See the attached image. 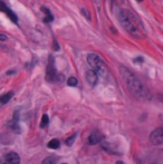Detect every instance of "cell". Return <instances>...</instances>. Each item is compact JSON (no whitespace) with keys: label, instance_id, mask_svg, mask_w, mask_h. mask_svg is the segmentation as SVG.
I'll list each match as a JSON object with an SVG mask.
<instances>
[{"label":"cell","instance_id":"cell-3","mask_svg":"<svg viewBox=\"0 0 163 164\" xmlns=\"http://www.w3.org/2000/svg\"><path fill=\"white\" fill-rule=\"evenodd\" d=\"M87 63H88V65L92 67L95 73L97 74V76L98 75H102V74L105 72V65H104L103 60L101 58L100 56L95 53H92V54H89L87 56Z\"/></svg>","mask_w":163,"mask_h":164},{"label":"cell","instance_id":"cell-8","mask_svg":"<svg viewBox=\"0 0 163 164\" xmlns=\"http://www.w3.org/2000/svg\"><path fill=\"white\" fill-rule=\"evenodd\" d=\"M86 80H87V83H88L92 87H94L95 85L97 84V80H98V76H97V74L94 72V70L89 69L86 72Z\"/></svg>","mask_w":163,"mask_h":164},{"label":"cell","instance_id":"cell-18","mask_svg":"<svg viewBox=\"0 0 163 164\" xmlns=\"http://www.w3.org/2000/svg\"><path fill=\"white\" fill-rule=\"evenodd\" d=\"M82 14H84V16H85V18L87 19V20H91V17H89V14H88V11L86 10V9H82L81 10Z\"/></svg>","mask_w":163,"mask_h":164},{"label":"cell","instance_id":"cell-4","mask_svg":"<svg viewBox=\"0 0 163 164\" xmlns=\"http://www.w3.org/2000/svg\"><path fill=\"white\" fill-rule=\"evenodd\" d=\"M56 68H55V63H54V57L49 56V60L47 64V68H46V80L47 82H55L56 79Z\"/></svg>","mask_w":163,"mask_h":164},{"label":"cell","instance_id":"cell-21","mask_svg":"<svg viewBox=\"0 0 163 164\" xmlns=\"http://www.w3.org/2000/svg\"><path fill=\"white\" fill-rule=\"evenodd\" d=\"M136 1H139V2H142V1H143V0H136Z\"/></svg>","mask_w":163,"mask_h":164},{"label":"cell","instance_id":"cell-15","mask_svg":"<svg viewBox=\"0 0 163 164\" xmlns=\"http://www.w3.org/2000/svg\"><path fill=\"white\" fill-rule=\"evenodd\" d=\"M9 125H10V128L12 130V131H15L16 133H20V127H19L18 125V122H15V121H11L10 123H9Z\"/></svg>","mask_w":163,"mask_h":164},{"label":"cell","instance_id":"cell-17","mask_svg":"<svg viewBox=\"0 0 163 164\" xmlns=\"http://www.w3.org/2000/svg\"><path fill=\"white\" fill-rule=\"evenodd\" d=\"M75 139H76V135H75V134H74V135H71V136H69L68 139L65 140V143H66V144H67V145H68V146H71L72 144L74 143Z\"/></svg>","mask_w":163,"mask_h":164},{"label":"cell","instance_id":"cell-6","mask_svg":"<svg viewBox=\"0 0 163 164\" xmlns=\"http://www.w3.org/2000/svg\"><path fill=\"white\" fill-rule=\"evenodd\" d=\"M1 164H20V157L17 153L15 152H10V153L6 154L1 161Z\"/></svg>","mask_w":163,"mask_h":164},{"label":"cell","instance_id":"cell-19","mask_svg":"<svg viewBox=\"0 0 163 164\" xmlns=\"http://www.w3.org/2000/svg\"><path fill=\"white\" fill-rule=\"evenodd\" d=\"M7 40V36L6 35H0V41H5Z\"/></svg>","mask_w":163,"mask_h":164},{"label":"cell","instance_id":"cell-7","mask_svg":"<svg viewBox=\"0 0 163 164\" xmlns=\"http://www.w3.org/2000/svg\"><path fill=\"white\" fill-rule=\"evenodd\" d=\"M0 11L5 12V14L8 16V18L11 19V21H14L15 24H17V22H18V17L16 16L15 12L11 10L10 8L8 7L7 5L5 4V2H2L1 0H0Z\"/></svg>","mask_w":163,"mask_h":164},{"label":"cell","instance_id":"cell-1","mask_svg":"<svg viewBox=\"0 0 163 164\" xmlns=\"http://www.w3.org/2000/svg\"><path fill=\"white\" fill-rule=\"evenodd\" d=\"M117 19L122 28L127 34L135 38H144L146 36L145 28L142 24L141 19L136 15H134L132 11L127 9H120L117 14Z\"/></svg>","mask_w":163,"mask_h":164},{"label":"cell","instance_id":"cell-10","mask_svg":"<svg viewBox=\"0 0 163 164\" xmlns=\"http://www.w3.org/2000/svg\"><path fill=\"white\" fill-rule=\"evenodd\" d=\"M12 96H14V93H12V92H8L6 94L1 95V96H0V103H1V104H7V103L12 98Z\"/></svg>","mask_w":163,"mask_h":164},{"label":"cell","instance_id":"cell-22","mask_svg":"<svg viewBox=\"0 0 163 164\" xmlns=\"http://www.w3.org/2000/svg\"><path fill=\"white\" fill-rule=\"evenodd\" d=\"M64 164H65V163H64Z\"/></svg>","mask_w":163,"mask_h":164},{"label":"cell","instance_id":"cell-5","mask_svg":"<svg viewBox=\"0 0 163 164\" xmlns=\"http://www.w3.org/2000/svg\"><path fill=\"white\" fill-rule=\"evenodd\" d=\"M150 142L152 143L153 145H162L163 143V130L161 127L155 128L154 131L150 135Z\"/></svg>","mask_w":163,"mask_h":164},{"label":"cell","instance_id":"cell-12","mask_svg":"<svg viewBox=\"0 0 163 164\" xmlns=\"http://www.w3.org/2000/svg\"><path fill=\"white\" fill-rule=\"evenodd\" d=\"M41 10H43V11L45 12V14H46V18H45L44 21H45V22H50V21H53V19H54V17H53V15L50 14V11H49V9H47V8L43 7V8H41Z\"/></svg>","mask_w":163,"mask_h":164},{"label":"cell","instance_id":"cell-16","mask_svg":"<svg viewBox=\"0 0 163 164\" xmlns=\"http://www.w3.org/2000/svg\"><path fill=\"white\" fill-rule=\"evenodd\" d=\"M67 84L69 85V86H77V84H78L77 78H75V77H69V78L67 79Z\"/></svg>","mask_w":163,"mask_h":164},{"label":"cell","instance_id":"cell-11","mask_svg":"<svg viewBox=\"0 0 163 164\" xmlns=\"http://www.w3.org/2000/svg\"><path fill=\"white\" fill-rule=\"evenodd\" d=\"M60 145V143L58 140H56V139H53L50 140L48 142V144H47V146H48L49 149H52V150H56V149H58Z\"/></svg>","mask_w":163,"mask_h":164},{"label":"cell","instance_id":"cell-2","mask_svg":"<svg viewBox=\"0 0 163 164\" xmlns=\"http://www.w3.org/2000/svg\"><path fill=\"white\" fill-rule=\"evenodd\" d=\"M120 73L127 88L136 98L141 99V101H149L151 98L150 92L145 87V85L127 67L120 66Z\"/></svg>","mask_w":163,"mask_h":164},{"label":"cell","instance_id":"cell-20","mask_svg":"<svg viewBox=\"0 0 163 164\" xmlns=\"http://www.w3.org/2000/svg\"><path fill=\"white\" fill-rule=\"evenodd\" d=\"M116 164H125V163H123L122 161H117V162H116Z\"/></svg>","mask_w":163,"mask_h":164},{"label":"cell","instance_id":"cell-13","mask_svg":"<svg viewBox=\"0 0 163 164\" xmlns=\"http://www.w3.org/2000/svg\"><path fill=\"white\" fill-rule=\"evenodd\" d=\"M49 124V117L47 114H44L43 115V117H41V122H40V127L41 128H45L47 127Z\"/></svg>","mask_w":163,"mask_h":164},{"label":"cell","instance_id":"cell-9","mask_svg":"<svg viewBox=\"0 0 163 164\" xmlns=\"http://www.w3.org/2000/svg\"><path fill=\"white\" fill-rule=\"evenodd\" d=\"M103 139H104V136L101 134L100 132H93L92 134L89 135L88 143L91 144V145H95V144H97V143H100Z\"/></svg>","mask_w":163,"mask_h":164},{"label":"cell","instance_id":"cell-14","mask_svg":"<svg viewBox=\"0 0 163 164\" xmlns=\"http://www.w3.org/2000/svg\"><path fill=\"white\" fill-rule=\"evenodd\" d=\"M56 162H57V157L50 155V156H47L46 159H44L41 164H56Z\"/></svg>","mask_w":163,"mask_h":164}]
</instances>
